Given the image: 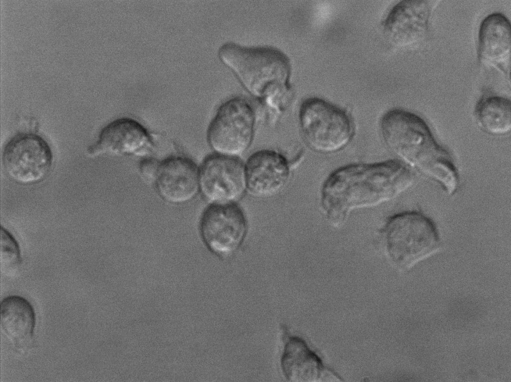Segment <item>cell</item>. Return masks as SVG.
Masks as SVG:
<instances>
[{"label":"cell","instance_id":"obj_1","mask_svg":"<svg viewBox=\"0 0 511 382\" xmlns=\"http://www.w3.org/2000/svg\"><path fill=\"white\" fill-rule=\"evenodd\" d=\"M414 181L410 170L395 161L346 165L332 173L325 182L322 207L328 221L339 226L352 210L390 201L408 189Z\"/></svg>","mask_w":511,"mask_h":382},{"label":"cell","instance_id":"obj_5","mask_svg":"<svg viewBox=\"0 0 511 382\" xmlns=\"http://www.w3.org/2000/svg\"><path fill=\"white\" fill-rule=\"evenodd\" d=\"M303 138L313 151L321 154L338 152L353 138L354 125L349 115L336 105L318 98L304 101L299 111Z\"/></svg>","mask_w":511,"mask_h":382},{"label":"cell","instance_id":"obj_9","mask_svg":"<svg viewBox=\"0 0 511 382\" xmlns=\"http://www.w3.org/2000/svg\"><path fill=\"white\" fill-rule=\"evenodd\" d=\"M199 181L207 198L217 202H230L244 191V168L240 161L232 157L210 156L203 163Z\"/></svg>","mask_w":511,"mask_h":382},{"label":"cell","instance_id":"obj_17","mask_svg":"<svg viewBox=\"0 0 511 382\" xmlns=\"http://www.w3.org/2000/svg\"><path fill=\"white\" fill-rule=\"evenodd\" d=\"M475 118L480 128L486 133L496 136L509 133L511 130L510 100L498 95L482 98L475 109Z\"/></svg>","mask_w":511,"mask_h":382},{"label":"cell","instance_id":"obj_13","mask_svg":"<svg viewBox=\"0 0 511 382\" xmlns=\"http://www.w3.org/2000/svg\"><path fill=\"white\" fill-rule=\"evenodd\" d=\"M149 142V134L140 123L132 119L120 118L102 129L98 140L89 148L88 153L91 155L132 154L143 149Z\"/></svg>","mask_w":511,"mask_h":382},{"label":"cell","instance_id":"obj_6","mask_svg":"<svg viewBox=\"0 0 511 382\" xmlns=\"http://www.w3.org/2000/svg\"><path fill=\"white\" fill-rule=\"evenodd\" d=\"M255 112L251 103L241 97L232 98L219 109L208 133L211 146L227 155H238L250 146L254 134Z\"/></svg>","mask_w":511,"mask_h":382},{"label":"cell","instance_id":"obj_11","mask_svg":"<svg viewBox=\"0 0 511 382\" xmlns=\"http://www.w3.org/2000/svg\"><path fill=\"white\" fill-rule=\"evenodd\" d=\"M246 176L252 194L259 197H271L286 186L289 178V167L286 159L279 153L260 151L249 159Z\"/></svg>","mask_w":511,"mask_h":382},{"label":"cell","instance_id":"obj_8","mask_svg":"<svg viewBox=\"0 0 511 382\" xmlns=\"http://www.w3.org/2000/svg\"><path fill=\"white\" fill-rule=\"evenodd\" d=\"M247 231L242 210L234 205H216L204 212L201 220L202 237L215 254L228 256L239 248Z\"/></svg>","mask_w":511,"mask_h":382},{"label":"cell","instance_id":"obj_14","mask_svg":"<svg viewBox=\"0 0 511 382\" xmlns=\"http://www.w3.org/2000/svg\"><path fill=\"white\" fill-rule=\"evenodd\" d=\"M281 366L286 379L292 382H315L329 379L321 360L297 337H290L284 347Z\"/></svg>","mask_w":511,"mask_h":382},{"label":"cell","instance_id":"obj_16","mask_svg":"<svg viewBox=\"0 0 511 382\" xmlns=\"http://www.w3.org/2000/svg\"><path fill=\"white\" fill-rule=\"evenodd\" d=\"M0 324L4 333L15 344L20 346L28 343L35 325L32 306L20 296L4 298L0 304Z\"/></svg>","mask_w":511,"mask_h":382},{"label":"cell","instance_id":"obj_12","mask_svg":"<svg viewBox=\"0 0 511 382\" xmlns=\"http://www.w3.org/2000/svg\"><path fill=\"white\" fill-rule=\"evenodd\" d=\"M157 191L165 200L181 203L197 194L199 181L195 163L183 157H173L160 164L155 179Z\"/></svg>","mask_w":511,"mask_h":382},{"label":"cell","instance_id":"obj_7","mask_svg":"<svg viewBox=\"0 0 511 382\" xmlns=\"http://www.w3.org/2000/svg\"><path fill=\"white\" fill-rule=\"evenodd\" d=\"M2 161L5 172L12 180L21 184H31L43 180L49 174L53 155L50 146L41 137L24 133L7 143Z\"/></svg>","mask_w":511,"mask_h":382},{"label":"cell","instance_id":"obj_2","mask_svg":"<svg viewBox=\"0 0 511 382\" xmlns=\"http://www.w3.org/2000/svg\"><path fill=\"white\" fill-rule=\"evenodd\" d=\"M380 130L384 142L393 154L438 183L448 195L456 193L459 184L457 169L421 117L403 109H393L383 116Z\"/></svg>","mask_w":511,"mask_h":382},{"label":"cell","instance_id":"obj_4","mask_svg":"<svg viewBox=\"0 0 511 382\" xmlns=\"http://www.w3.org/2000/svg\"><path fill=\"white\" fill-rule=\"evenodd\" d=\"M382 235L389 259L403 271L434 255L442 247L434 222L417 211L403 212L390 217L383 229Z\"/></svg>","mask_w":511,"mask_h":382},{"label":"cell","instance_id":"obj_18","mask_svg":"<svg viewBox=\"0 0 511 382\" xmlns=\"http://www.w3.org/2000/svg\"><path fill=\"white\" fill-rule=\"evenodd\" d=\"M0 246L1 270L5 274H13L21 263L20 250L13 236L2 227L0 228Z\"/></svg>","mask_w":511,"mask_h":382},{"label":"cell","instance_id":"obj_15","mask_svg":"<svg viewBox=\"0 0 511 382\" xmlns=\"http://www.w3.org/2000/svg\"><path fill=\"white\" fill-rule=\"evenodd\" d=\"M510 22L503 14L496 12L482 21L478 33V55L480 59L492 65H503L510 59Z\"/></svg>","mask_w":511,"mask_h":382},{"label":"cell","instance_id":"obj_10","mask_svg":"<svg viewBox=\"0 0 511 382\" xmlns=\"http://www.w3.org/2000/svg\"><path fill=\"white\" fill-rule=\"evenodd\" d=\"M427 0H402L391 9L384 24L385 34L393 45L415 44L426 35L432 5Z\"/></svg>","mask_w":511,"mask_h":382},{"label":"cell","instance_id":"obj_3","mask_svg":"<svg viewBox=\"0 0 511 382\" xmlns=\"http://www.w3.org/2000/svg\"><path fill=\"white\" fill-rule=\"evenodd\" d=\"M219 55L245 88L255 96L278 95L287 90L290 65L287 57L278 50L228 43L220 48Z\"/></svg>","mask_w":511,"mask_h":382},{"label":"cell","instance_id":"obj_19","mask_svg":"<svg viewBox=\"0 0 511 382\" xmlns=\"http://www.w3.org/2000/svg\"><path fill=\"white\" fill-rule=\"evenodd\" d=\"M160 164L152 159L143 160L140 166L141 175L146 179L155 180Z\"/></svg>","mask_w":511,"mask_h":382}]
</instances>
